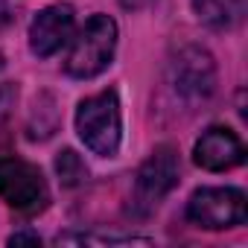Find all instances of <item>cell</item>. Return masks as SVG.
I'll list each match as a JSON object with an SVG mask.
<instances>
[{
    "instance_id": "cell-1",
    "label": "cell",
    "mask_w": 248,
    "mask_h": 248,
    "mask_svg": "<svg viewBox=\"0 0 248 248\" xmlns=\"http://www.w3.org/2000/svg\"><path fill=\"white\" fill-rule=\"evenodd\" d=\"M117 50V24L108 15H91L85 27L70 38V50L64 56V73L73 79L99 76Z\"/></svg>"
},
{
    "instance_id": "cell-2",
    "label": "cell",
    "mask_w": 248,
    "mask_h": 248,
    "mask_svg": "<svg viewBox=\"0 0 248 248\" xmlns=\"http://www.w3.org/2000/svg\"><path fill=\"white\" fill-rule=\"evenodd\" d=\"M76 132L93 155H99V158L117 155L120 140H123V120H120L117 91H99V93L79 102Z\"/></svg>"
},
{
    "instance_id": "cell-3",
    "label": "cell",
    "mask_w": 248,
    "mask_h": 248,
    "mask_svg": "<svg viewBox=\"0 0 248 248\" xmlns=\"http://www.w3.org/2000/svg\"><path fill=\"white\" fill-rule=\"evenodd\" d=\"M187 219L204 231L239 228L248 219L245 193L236 187H202L187 202Z\"/></svg>"
},
{
    "instance_id": "cell-4",
    "label": "cell",
    "mask_w": 248,
    "mask_h": 248,
    "mask_svg": "<svg viewBox=\"0 0 248 248\" xmlns=\"http://www.w3.org/2000/svg\"><path fill=\"white\" fill-rule=\"evenodd\" d=\"M178 172H181V164H178L175 149L172 146H158L143 161V167L138 170L135 193H132V210L138 216H149L175 190Z\"/></svg>"
},
{
    "instance_id": "cell-5",
    "label": "cell",
    "mask_w": 248,
    "mask_h": 248,
    "mask_svg": "<svg viewBox=\"0 0 248 248\" xmlns=\"http://www.w3.org/2000/svg\"><path fill=\"white\" fill-rule=\"evenodd\" d=\"M0 202L27 216L41 213L50 202L41 170L21 158H0Z\"/></svg>"
},
{
    "instance_id": "cell-6",
    "label": "cell",
    "mask_w": 248,
    "mask_h": 248,
    "mask_svg": "<svg viewBox=\"0 0 248 248\" xmlns=\"http://www.w3.org/2000/svg\"><path fill=\"white\" fill-rule=\"evenodd\" d=\"M170 82L175 93L187 102H207L216 91L213 56L202 47H184L170 62Z\"/></svg>"
},
{
    "instance_id": "cell-7",
    "label": "cell",
    "mask_w": 248,
    "mask_h": 248,
    "mask_svg": "<svg viewBox=\"0 0 248 248\" xmlns=\"http://www.w3.org/2000/svg\"><path fill=\"white\" fill-rule=\"evenodd\" d=\"M73 27H76V15L70 3H56L41 9L30 24V50L38 59H50L73 38Z\"/></svg>"
},
{
    "instance_id": "cell-8",
    "label": "cell",
    "mask_w": 248,
    "mask_h": 248,
    "mask_svg": "<svg viewBox=\"0 0 248 248\" xmlns=\"http://www.w3.org/2000/svg\"><path fill=\"white\" fill-rule=\"evenodd\" d=\"M193 161L202 170H207V172H228V170H233V167H239L245 161V146H242V140L231 129L210 126L196 140Z\"/></svg>"
},
{
    "instance_id": "cell-9",
    "label": "cell",
    "mask_w": 248,
    "mask_h": 248,
    "mask_svg": "<svg viewBox=\"0 0 248 248\" xmlns=\"http://www.w3.org/2000/svg\"><path fill=\"white\" fill-rule=\"evenodd\" d=\"M196 18L210 30H231L242 15V0H193Z\"/></svg>"
},
{
    "instance_id": "cell-10",
    "label": "cell",
    "mask_w": 248,
    "mask_h": 248,
    "mask_svg": "<svg viewBox=\"0 0 248 248\" xmlns=\"http://www.w3.org/2000/svg\"><path fill=\"white\" fill-rule=\"evenodd\" d=\"M56 175H59V181L64 187H79V184L88 181V167L73 149H64L56 158Z\"/></svg>"
},
{
    "instance_id": "cell-11",
    "label": "cell",
    "mask_w": 248,
    "mask_h": 248,
    "mask_svg": "<svg viewBox=\"0 0 248 248\" xmlns=\"http://www.w3.org/2000/svg\"><path fill=\"white\" fill-rule=\"evenodd\" d=\"M15 99H18V88H15L12 82L0 85V123H3V120L12 114V105H15Z\"/></svg>"
},
{
    "instance_id": "cell-12",
    "label": "cell",
    "mask_w": 248,
    "mask_h": 248,
    "mask_svg": "<svg viewBox=\"0 0 248 248\" xmlns=\"http://www.w3.org/2000/svg\"><path fill=\"white\" fill-rule=\"evenodd\" d=\"M9 245H41V236L38 233H30V231H21V233H12L9 236Z\"/></svg>"
},
{
    "instance_id": "cell-13",
    "label": "cell",
    "mask_w": 248,
    "mask_h": 248,
    "mask_svg": "<svg viewBox=\"0 0 248 248\" xmlns=\"http://www.w3.org/2000/svg\"><path fill=\"white\" fill-rule=\"evenodd\" d=\"M12 21H15V12L9 6V0H0V30H6Z\"/></svg>"
},
{
    "instance_id": "cell-14",
    "label": "cell",
    "mask_w": 248,
    "mask_h": 248,
    "mask_svg": "<svg viewBox=\"0 0 248 248\" xmlns=\"http://www.w3.org/2000/svg\"><path fill=\"white\" fill-rule=\"evenodd\" d=\"M152 0H120V6L123 9H129V12H135V9H143V6H149Z\"/></svg>"
},
{
    "instance_id": "cell-15",
    "label": "cell",
    "mask_w": 248,
    "mask_h": 248,
    "mask_svg": "<svg viewBox=\"0 0 248 248\" xmlns=\"http://www.w3.org/2000/svg\"><path fill=\"white\" fill-rule=\"evenodd\" d=\"M0 70H3V56H0Z\"/></svg>"
}]
</instances>
